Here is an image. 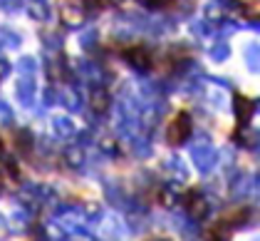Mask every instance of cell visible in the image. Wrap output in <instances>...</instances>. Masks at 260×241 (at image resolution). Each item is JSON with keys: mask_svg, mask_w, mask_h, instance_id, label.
Listing matches in <instances>:
<instances>
[{"mask_svg": "<svg viewBox=\"0 0 260 241\" xmlns=\"http://www.w3.org/2000/svg\"><path fill=\"white\" fill-rule=\"evenodd\" d=\"M191 137V115L188 112H179L174 115V120L169 122V129H166V140L169 144H183V142Z\"/></svg>", "mask_w": 260, "mask_h": 241, "instance_id": "cell-1", "label": "cell"}, {"mask_svg": "<svg viewBox=\"0 0 260 241\" xmlns=\"http://www.w3.org/2000/svg\"><path fill=\"white\" fill-rule=\"evenodd\" d=\"M124 58L132 65H137L139 70H149L151 67V55H149V50L144 45H132L129 50H124Z\"/></svg>", "mask_w": 260, "mask_h": 241, "instance_id": "cell-2", "label": "cell"}, {"mask_svg": "<svg viewBox=\"0 0 260 241\" xmlns=\"http://www.w3.org/2000/svg\"><path fill=\"white\" fill-rule=\"evenodd\" d=\"M236 115H238V124H245V122L250 120V115H253V100L238 95L236 97Z\"/></svg>", "mask_w": 260, "mask_h": 241, "instance_id": "cell-3", "label": "cell"}, {"mask_svg": "<svg viewBox=\"0 0 260 241\" xmlns=\"http://www.w3.org/2000/svg\"><path fill=\"white\" fill-rule=\"evenodd\" d=\"M169 3H174V0H149L151 8H164V5H169Z\"/></svg>", "mask_w": 260, "mask_h": 241, "instance_id": "cell-4", "label": "cell"}, {"mask_svg": "<svg viewBox=\"0 0 260 241\" xmlns=\"http://www.w3.org/2000/svg\"><path fill=\"white\" fill-rule=\"evenodd\" d=\"M3 149H5V144H3V140H0V154H3Z\"/></svg>", "mask_w": 260, "mask_h": 241, "instance_id": "cell-5", "label": "cell"}]
</instances>
